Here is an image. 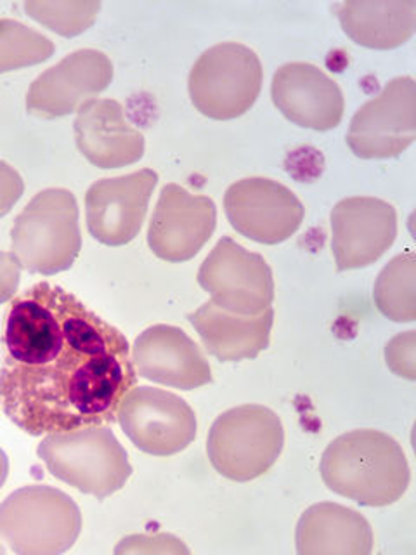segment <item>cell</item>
Here are the masks:
<instances>
[{"label":"cell","mask_w":416,"mask_h":555,"mask_svg":"<svg viewBox=\"0 0 416 555\" xmlns=\"http://www.w3.org/2000/svg\"><path fill=\"white\" fill-rule=\"evenodd\" d=\"M2 340L0 406L30 436L108 427L138 384L126 335L52 283L17 295Z\"/></svg>","instance_id":"6da1fadb"},{"label":"cell","mask_w":416,"mask_h":555,"mask_svg":"<svg viewBox=\"0 0 416 555\" xmlns=\"http://www.w3.org/2000/svg\"><path fill=\"white\" fill-rule=\"evenodd\" d=\"M320 470L328 490L364 507L392 505L412 479L403 447L373 429L352 430L329 442Z\"/></svg>","instance_id":"7a4b0ae2"},{"label":"cell","mask_w":416,"mask_h":555,"mask_svg":"<svg viewBox=\"0 0 416 555\" xmlns=\"http://www.w3.org/2000/svg\"><path fill=\"white\" fill-rule=\"evenodd\" d=\"M11 238L14 256L30 273L51 276L72 268L82 248L74 193L61 188L37 193L16 217Z\"/></svg>","instance_id":"3957f363"},{"label":"cell","mask_w":416,"mask_h":555,"mask_svg":"<svg viewBox=\"0 0 416 555\" xmlns=\"http://www.w3.org/2000/svg\"><path fill=\"white\" fill-rule=\"evenodd\" d=\"M80 531L77 503L51 486H25L0 503V538L16 554H63L75 545Z\"/></svg>","instance_id":"277c9868"},{"label":"cell","mask_w":416,"mask_h":555,"mask_svg":"<svg viewBox=\"0 0 416 555\" xmlns=\"http://www.w3.org/2000/svg\"><path fill=\"white\" fill-rule=\"evenodd\" d=\"M37 453L52 476L98 500L117 493L132 476L127 451L108 427L48 434Z\"/></svg>","instance_id":"5b68a950"},{"label":"cell","mask_w":416,"mask_h":555,"mask_svg":"<svg viewBox=\"0 0 416 555\" xmlns=\"http://www.w3.org/2000/svg\"><path fill=\"white\" fill-rule=\"evenodd\" d=\"M285 447L280 416L260 404H243L222 413L208 433L207 453L217 473L231 481L264 476Z\"/></svg>","instance_id":"8992f818"},{"label":"cell","mask_w":416,"mask_h":555,"mask_svg":"<svg viewBox=\"0 0 416 555\" xmlns=\"http://www.w3.org/2000/svg\"><path fill=\"white\" fill-rule=\"evenodd\" d=\"M262 89V65L247 46L217 43L205 51L190 74V95L205 117L233 120L253 106Z\"/></svg>","instance_id":"52a82bcc"},{"label":"cell","mask_w":416,"mask_h":555,"mask_svg":"<svg viewBox=\"0 0 416 555\" xmlns=\"http://www.w3.org/2000/svg\"><path fill=\"white\" fill-rule=\"evenodd\" d=\"M198 283L225 311L256 317L273 308L274 278L264 257L230 236L219 240L198 271Z\"/></svg>","instance_id":"ba28073f"},{"label":"cell","mask_w":416,"mask_h":555,"mask_svg":"<svg viewBox=\"0 0 416 555\" xmlns=\"http://www.w3.org/2000/svg\"><path fill=\"white\" fill-rule=\"evenodd\" d=\"M117 422L134 447L147 455L170 456L196 438L193 408L167 390L132 387L121 399Z\"/></svg>","instance_id":"9c48e42d"},{"label":"cell","mask_w":416,"mask_h":555,"mask_svg":"<svg viewBox=\"0 0 416 555\" xmlns=\"http://www.w3.org/2000/svg\"><path fill=\"white\" fill-rule=\"evenodd\" d=\"M415 135L416 83L412 77H398L358 109L347 144L364 160H381L406 152Z\"/></svg>","instance_id":"30bf717a"},{"label":"cell","mask_w":416,"mask_h":555,"mask_svg":"<svg viewBox=\"0 0 416 555\" xmlns=\"http://www.w3.org/2000/svg\"><path fill=\"white\" fill-rule=\"evenodd\" d=\"M224 208L233 230L245 238L277 245L291 238L302 224V202L273 179L248 178L225 191Z\"/></svg>","instance_id":"8fae6325"},{"label":"cell","mask_w":416,"mask_h":555,"mask_svg":"<svg viewBox=\"0 0 416 555\" xmlns=\"http://www.w3.org/2000/svg\"><path fill=\"white\" fill-rule=\"evenodd\" d=\"M395 208L373 196H352L332 212V250L338 271L368 268L395 242Z\"/></svg>","instance_id":"7c38bea8"},{"label":"cell","mask_w":416,"mask_h":555,"mask_svg":"<svg viewBox=\"0 0 416 555\" xmlns=\"http://www.w3.org/2000/svg\"><path fill=\"white\" fill-rule=\"evenodd\" d=\"M113 80L109 57L94 49H80L35 78L26 94V108L35 117H65L108 89Z\"/></svg>","instance_id":"4fadbf2b"},{"label":"cell","mask_w":416,"mask_h":555,"mask_svg":"<svg viewBox=\"0 0 416 555\" xmlns=\"http://www.w3.org/2000/svg\"><path fill=\"white\" fill-rule=\"evenodd\" d=\"M217 224V208L204 195H191L179 184H167L156 204L147 245L167 262L193 259L210 240Z\"/></svg>","instance_id":"5bb4252c"},{"label":"cell","mask_w":416,"mask_h":555,"mask_svg":"<svg viewBox=\"0 0 416 555\" xmlns=\"http://www.w3.org/2000/svg\"><path fill=\"white\" fill-rule=\"evenodd\" d=\"M156 182L158 173L152 169L94 182L86 195L89 233L108 247L132 242L141 231Z\"/></svg>","instance_id":"9a60e30c"},{"label":"cell","mask_w":416,"mask_h":555,"mask_svg":"<svg viewBox=\"0 0 416 555\" xmlns=\"http://www.w3.org/2000/svg\"><path fill=\"white\" fill-rule=\"evenodd\" d=\"M130 356L135 373L161 386L193 390L212 382V369L204 351L178 326L144 330L135 338Z\"/></svg>","instance_id":"2e32d148"},{"label":"cell","mask_w":416,"mask_h":555,"mask_svg":"<svg viewBox=\"0 0 416 555\" xmlns=\"http://www.w3.org/2000/svg\"><path fill=\"white\" fill-rule=\"evenodd\" d=\"M276 108L295 126L332 130L343 117V95L323 69L309 63H288L274 74L271 87Z\"/></svg>","instance_id":"e0dca14e"},{"label":"cell","mask_w":416,"mask_h":555,"mask_svg":"<svg viewBox=\"0 0 416 555\" xmlns=\"http://www.w3.org/2000/svg\"><path fill=\"white\" fill-rule=\"evenodd\" d=\"M75 141L87 160L100 169H120L144 155V135L115 100H91L78 108Z\"/></svg>","instance_id":"ac0fdd59"},{"label":"cell","mask_w":416,"mask_h":555,"mask_svg":"<svg viewBox=\"0 0 416 555\" xmlns=\"http://www.w3.org/2000/svg\"><path fill=\"white\" fill-rule=\"evenodd\" d=\"M193 328L198 332L205 349L217 360H253L269 346L274 323L273 308L256 317H243L219 308L212 300L187 314Z\"/></svg>","instance_id":"d6986e66"},{"label":"cell","mask_w":416,"mask_h":555,"mask_svg":"<svg viewBox=\"0 0 416 555\" xmlns=\"http://www.w3.org/2000/svg\"><path fill=\"white\" fill-rule=\"evenodd\" d=\"M295 542L299 555H368L375 538L360 512L323 502L303 512Z\"/></svg>","instance_id":"ffe728a7"},{"label":"cell","mask_w":416,"mask_h":555,"mask_svg":"<svg viewBox=\"0 0 416 555\" xmlns=\"http://www.w3.org/2000/svg\"><path fill=\"white\" fill-rule=\"evenodd\" d=\"M347 37L363 48L389 51L412 39L416 28L415 0H349L338 8Z\"/></svg>","instance_id":"44dd1931"},{"label":"cell","mask_w":416,"mask_h":555,"mask_svg":"<svg viewBox=\"0 0 416 555\" xmlns=\"http://www.w3.org/2000/svg\"><path fill=\"white\" fill-rule=\"evenodd\" d=\"M416 260L412 250L394 257L378 274L373 299L378 311L395 323H412L416 318Z\"/></svg>","instance_id":"7402d4cb"},{"label":"cell","mask_w":416,"mask_h":555,"mask_svg":"<svg viewBox=\"0 0 416 555\" xmlns=\"http://www.w3.org/2000/svg\"><path fill=\"white\" fill-rule=\"evenodd\" d=\"M54 54V43L16 20H0V74L39 65Z\"/></svg>","instance_id":"603a6c76"},{"label":"cell","mask_w":416,"mask_h":555,"mask_svg":"<svg viewBox=\"0 0 416 555\" xmlns=\"http://www.w3.org/2000/svg\"><path fill=\"white\" fill-rule=\"evenodd\" d=\"M100 2L80 0H30L25 2V11L35 22L48 26L63 37H75L91 28L100 13Z\"/></svg>","instance_id":"cb8c5ba5"},{"label":"cell","mask_w":416,"mask_h":555,"mask_svg":"<svg viewBox=\"0 0 416 555\" xmlns=\"http://www.w3.org/2000/svg\"><path fill=\"white\" fill-rule=\"evenodd\" d=\"M115 554H190V548L172 534H134L123 538Z\"/></svg>","instance_id":"d4e9b609"},{"label":"cell","mask_w":416,"mask_h":555,"mask_svg":"<svg viewBox=\"0 0 416 555\" xmlns=\"http://www.w3.org/2000/svg\"><path fill=\"white\" fill-rule=\"evenodd\" d=\"M416 332L410 330L395 335L386 347V361L398 377L415 380L416 378Z\"/></svg>","instance_id":"484cf974"},{"label":"cell","mask_w":416,"mask_h":555,"mask_svg":"<svg viewBox=\"0 0 416 555\" xmlns=\"http://www.w3.org/2000/svg\"><path fill=\"white\" fill-rule=\"evenodd\" d=\"M25 184L17 170L0 160V217L11 212V208L20 202Z\"/></svg>","instance_id":"4316f807"},{"label":"cell","mask_w":416,"mask_h":555,"mask_svg":"<svg viewBox=\"0 0 416 555\" xmlns=\"http://www.w3.org/2000/svg\"><path fill=\"white\" fill-rule=\"evenodd\" d=\"M22 280V264L11 251L0 250V306L16 295Z\"/></svg>","instance_id":"83f0119b"},{"label":"cell","mask_w":416,"mask_h":555,"mask_svg":"<svg viewBox=\"0 0 416 555\" xmlns=\"http://www.w3.org/2000/svg\"><path fill=\"white\" fill-rule=\"evenodd\" d=\"M9 474V460L4 451L0 450V488L4 486L5 479Z\"/></svg>","instance_id":"f1b7e54d"}]
</instances>
